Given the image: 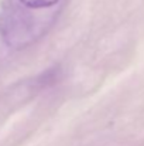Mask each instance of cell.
<instances>
[{"label":"cell","mask_w":144,"mask_h":146,"mask_svg":"<svg viewBox=\"0 0 144 146\" xmlns=\"http://www.w3.org/2000/svg\"><path fill=\"white\" fill-rule=\"evenodd\" d=\"M20 1L30 9H44L58 3V0H20Z\"/></svg>","instance_id":"6da1fadb"}]
</instances>
